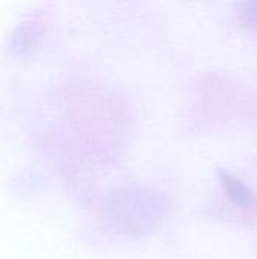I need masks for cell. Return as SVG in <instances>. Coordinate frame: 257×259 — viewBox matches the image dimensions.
I'll use <instances>...</instances> for the list:
<instances>
[{"label": "cell", "mask_w": 257, "mask_h": 259, "mask_svg": "<svg viewBox=\"0 0 257 259\" xmlns=\"http://www.w3.org/2000/svg\"><path fill=\"white\" fill-rule=\"evenodd\" d=\"M108 219L120 232L147 234L153 231L167 212V202L144 188H120L109 196Z\"/></svg>", "instance_id": "6da1fadb"}, {"label": "cell", "mask_w": 257, "mask_h": 259, "mask_svg": "<svg viewBox=\"0 0 257 259\" xmlns=\"http://www.w3.org/2000/svg\"><path fill=\"white\" fill-rule=\"evenodd\" d=\"M217 175H218V179H220V184H221L224 193L227 194V197L233 203L245 206V205H248L251 202L253 193L242 179H239L233 173H229V171H226L223 168H218Z\"/></svg>", "instance_id": "7a4b0ae2"}, {"label": "cell", "mask_w": 257, "mask_h": 259, "mask_svg": "<svg viewBox=\"0 0 257 259\" xmlns=\"http://www.w3.org/2000/svg\"><path fill=\"white\" fill-rule=\"evenodd\" d=\"M238 17L242 26L256 27L257 26V0L241 2L238 5Z\"/></svg>", "instance_id": "3957f363"}]
</instances>
